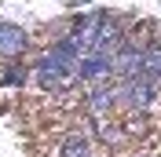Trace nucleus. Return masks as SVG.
Masks as SVG:
<instances>
[{
	"label": "nucleus",
	"mask_w": 161,
	"mask_h": 157,
	"mask_svg": "<svg viewBox=\"0 0 161 157\" xmlns=\"http://www.w3.org/2000/svg\"><path fill=\"white\" fill-rule=\"evenodd\" d=\"M77 66L80 59L73 55L70 48H62V44H55V48H48L44 55L37 59V80H40V88L44 91H66L77 80Z\"/></svg>",
	"instance_id": "1"
},
{
	"label": "nucleus",
	"mask_w": 161,
	"mask_h": 157,
	"mask_svg": "<svg viewBox=\"0 0 161 157\" xmlns=\"http://www.w3.org/2000/svg\"><path fill=\"white\" fill-rule=\"evenodd\" d=\"M154 91H158V84H154L150 77H132V80H121V88H117V102L121 106H128L132 113H143V110L154 102Z\"/></svg>",
	"instance_id": "2"
},
{
	"label": "nucleus",
	"mask_w": 161,
	"mask_h": 157,
	"mask_svg": "<svg viewBox=\"0 0 161 157\" xmlns=\"http://www.w3.org/2000/svg\"><path fill=\"white\" fill-rule=\"evenodd\" d=\"M110 73H114V59H106V55H88L77 66V77L80 80H95V84H103Z\"/></svg>",
	"instance_id": "3"
},
{
	"label": "nucleus",
	"mask_w": 161,
	"mask_h": 157,
	"mask_svg": "<svg viewBox=\"0 0 161 157\" xmlns=\"http://www.w3.org/2000/svg\"><path fill=\"white\" fill-rule=\"evenodd\" d=\"M22 51H26V33L19 26H11V22H0V55L4 59H19Z\"/></svg>",
	"instance_id": "4"
},
{
	"label": "nucleus",
	"mask_w": 161,
	"mask_h": 157,
	"mask_svg": "<svg viewBox=\"0 0 161 157\" xmlns=\"http://www.w3.org/2000/svg\"><path fill=\"white\" fill-rule=\"evenodd\" d=\"M143 77H150L161 88V40H150L147 44V59H143Z\"/></svg>",
	"instance_id": "5"
},
{
	"label": "nucleus",
	"mask_w": 161,
	"mask_h": 157,
	"mask_svg": "<svg viewBox=\"0 0 161 157\" xmlns=\"http://www.w3.org/2000/svg\"><path fill=\"white\" fill-rule=\"evenodd\" d=\"M88 106L92 113H106V110H114V88H106V84H95V88L88 91Z\"/></svg>",
	"instance_id": "6"
},
{
	"label": "nucleus",
	"mask_w": 161,
	"mask_h": 157,
	"mask_svg": "<svg viewBox=\"0 0 161 157\" xmlns=\"http://www.w3.org/2000/svg\"><path fill=\"white\" fill-rule=\"evenodd\" d=\"M62 157H92L88 135H70L66 143H62Z\"/></svg>",
	"instance_id": "7"
}]
</instances>
